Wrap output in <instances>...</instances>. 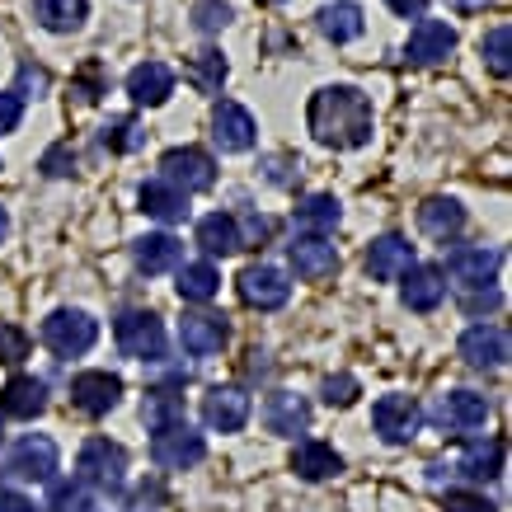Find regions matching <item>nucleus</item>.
<instances>
[{"instance_id":"1","label":"nucleus","mask_w":512,"mask_h":512,"mask_svg":"<svg viewBox=\"0 0 512 512\" xmlns=\"http://www.w3.org/2000/svg\"><path fill=\"white\" fill-rule=\"evenodd\" d=\"M306 123H311V137L329 151H357L372 141V99L353 85H325L311 94Z\"/></svg>"},{"instance_id":"2","label":"nucleus","mask_w":512,"mask_h":512,"mask_svg":"<svg viewBox=\"0 0 512 512\" xmlns=\"http://www.w3.org/2000/svg\"><path fill=\"white\" fill-rule=\"evenodd\" d=\"M76 475H80V484H90V489L118 494L127 480V451L118 447V442H109V437H90V442L80 447Z\"/></svg>"},{"instance_id":"3","label":"nucleus","mask_w":512,"mask_h":512,"mask_svg":"<svg viewBox=\"0 0 512 512\" xmlns=\"http://www.w3.org/2000/svg\"><path fill=\"white\" fill-rule=\"evenodd\" d=\"M113 339L132 362H165V325L151 311H123L113 325Z\"/></svg>"},{"instance_id":"4","label":"nucleus","mask_w":512,"mask_h":512,"mask_svg":"<svg viewBox=\"0 0 512 512\" xmlns=\"http://www.w3.org/2000/svg\"><path fill=\"white\" fill-rule=\"evenodd\" d=\"M160 179L179 193H207V188L217 184V160L198 151V146H174L160 156Z\"/></svg>"},{"instance_id":"5","label":"nucleus","mask_w":512,"mask_h":512,"mask_svg":"<svg viewBox=\"0 0 512 512\" xmlns=\"http://www.w3.org/2000/svg\"><path fill=\"white\" fill-rule=\"evenodd\" d=\"M419 423H423V409L414 395H381L372 409V428L390 447H409L419 437Z\"/></svg>"},{"instance_id":"6","label":"nucleus","mask_w":512,"mask_h":512,"mask_svg":"<svg viewBox=\"0 0 512 512\" xmlns=\"http://www.w3.org/2000/svg\"><path fill=\"white\" fill-rule=\"evenodd\" d=\"M94 339H99V325H94L85 311H52L43 320V343L57 357H80L90 353Z\"/></svg>"},{"instance_id":"7","label":"nucleus","mask_w":512,"mask_h":512,"mask_svg":"<svg viewBox=\"0 0 512 512\" xmlns=\"http://www.w3.org/2000/svg\"><path fill=\"white\" fill-rule=\"evenodd\" d=\"M202 456H207V442L188 423H170V428H160L151 437V461L160 470H188V466H198Z\"/></svg>"},{"instance_id":"8","label":"nucleus","mask_w":512,"mask_h":512,"mask_svg":"<svg viewBox=\"0 0 512 512\" xmlns=\"http://www.w3.org/2000/svg\"><path fill=\"white\" fill-rule=\"evenodd\" d=\"M235 287H240V301L254 306V311H278V306H287V296H292L287 273L273 264H249L245 273L235 278Z\"/></svg>"},{"instance_id":"9","label":"nucleus","mask_w":512,"mask_h":512,"mask_svg":"<svg viewBox=\"0 0 512 512\" xmlns=\"http://www.w3.org/2000/svg\"><path fill=\"white\" fill-rule=\"evenodd\" d=\"M433 419L442 433H475L489 423V400L475 390H447V395H437Z\"/></svg>"},{"instance_id":"10","label":"nucleus","mask_w":512,"mask_h":512,"mask_svg":"<svg viewBox=\"0 0 512 512\" xmlns=\"http://www.w3.org/2000/svg\"><path fill=\"white\" fill-rule=\"evenodd\" d=\"M447 273H451V282H461L466 292L494 287V278H498V249H489V245H456L447 254Z\"/></svg>"},{"instance_id":"11","label":"nucleus","mask_w":512,"mask_h":512,"mask_svg":"<svg viewBox=\"0 0 512 512\" xmlns=\"http://www.w3.org/2000/svg\"><path fill=\"white\" fill-rule=\"evenodd\" d=\"M118 400H123V381L113 372H80L71 381V404L90 419H104L109 409H118Z\"/></svg>"},{"instance_id":"12","label":"nucleus","mask_w":512,"mask_h":512,"mask_svg":"<svg viewBox=\"0 0 512 512\" xmlns=\"http://www.w3.org/2000/svg\"><path fill=\"white\" fill-rule=\"evenodd\" d=\"M10 475H19V480H52L57 475V442L43 433H29L19 437L15 447H10Z\"/></svg>"},{"instance_id":"13","label":"nucleus","mask_w":512,"mask_h":512,"mask_svg":"<svg viewBox=\"0 0 512 512\" xmlns=\"http://www.w3.org/2000/svg\"><path fill=\"white\" fill-rule=\"evenodd\" d=\"M202 423L212 433H240L249 423V395L240 386H217L202 395Z\"/></svg>"},{"instance_id":"14","label":"nucleus","mask_w":512,"mask_h":512,"mask_svg":"<svg viewBox=\"0 0 512 512\" xmlns=\"http://www.w3.org/2000/svg\"><path fill=\"white\" fill-rule=\"evenodd\" d=\"M254 137H259V127H254V118H249L245 104L221 99L217 113H212V141H217L226 156H240V151H249V146H254Z\"/></svg>"},{"instance_id":"15","label":"nucleus","mask_w":512,"mask_h":512,"mask_svg":"<svg viewBox=\"0 0 512 512\" xmlns=\"http://www.w3.org/2000/svg\"><path fill=\"white\" fill-rule=\"evenodd\" d=\"M451 47H456V29H451V24H442V19H419L414 33H409L404 57L414 66H437L451 57Z\"/></svg>"},{"instance_id":"16","label":"nucleus","mask_w":512,"mask_h":512,"mask_svg":"<svg viewBox=\"0 0 512 512\" xmlns=\"http://www.w3.org/2000/svg\"><path fill=\"white\" fill-rule=\"evenodd\" d=\"M461 357H466L470 367H480V372H494L508 362V329L498 325H470L461 334Z\"/></svg>"},{"instance_id":"17","label":"nucleus","mask_w":512,"mask_h":512,"mask_svg":"<svg viewBox=\"0 0 512 512\" xmlns=\"http://www.w3.org/2000/svg\"><path fill=\"white\" fill-rule=\"evenodd\" d=\"M287 259H292V273L306 282H320L339 268V249L325 245V235H301L287 245Z\"/></svg>"},{"instance_id":"18","label":"nucleus","mask_w":512,"mask_h":512,"mask_svg":"<svg viewBox=\"0 0 512 512\" xmlns=\"http://www.w3.org/2000/svg\"><path fill=\"white\" fill-rule=\"evenodd\" d=\"M226 339H231L226 315H184V320H179V343H184V353H193V357L221 353Z\"/></svg>"},{"instance_id":"19","label":"nucleus","mask_w":512,"mask_h":512,"mask_svg":"<svg viewBox=\"0 0 512 512\" xmlns=\"http://www.w3.org/2000/svg\"><path fill=\"white\" fill-rule=\"evenodd\" d=\"M414 268V245L404 240V235H381V240H372V249H367V273H372L376 282H395L404 278Z\"/></svg>"},{"instance_id":"20","label":"nucleus","mask_w":512,"mask_h":512,"mask_svg":"<svg viewBox=\"0 0 512 512\" xmlns=\"http://www.w3.org/2000/svg\"><path fill=\"white\" fill-rule=\"evenodd\" d=\"M47 409V386L38 381V376H10L5 381V390H0V414L5 419H38Z\"/></svg>"},{"instance_id":"21","label":"nucleus","mask_w":512,"mask_h":512,"mask_svg":"<svg viewBox=\"0 0 512 512\" xmlns=\"http://www.w3.org/2000/svg\"><path fill=\"white\" fill-rule=\"evenodd\" d=\"M127 94L146 104V109H160L165 99L174 94V71L165 62H141L127 71Z\"/></svg>"},{"instance_id":"22","label":"nucleus","mask_w":512,"mask_h":512,"mask_svg":"<svg viewBox=\"0 0 512 512\" xmlns=\"http://www.w3.org/2000/svg\"><path fill=\"white\" fill-rule=\"evenodd\" d=\"M179 259H184V245H179L170 231L141 235L137 245H132V264H137L146 278H156V273H170V268H179Z\"/></svg>"},{"instance_id":"23","label":"nucleus","mask_w":512,"mask_h":512,"mask_svg":"<svg viewBox=\"0 0 512 512\" xmlns=\"http://www.w3.org/2000/svg\"><path fill=\"white\" fill-rule=\"evenodd\" d=\"M137 202H141V212H146V217L165 221V226H179V221H188V212H193V207H188V193L170 188L165 179H151V184H141Z\"/></svg>"},{"instance_id":"24","label":"nucleus","mask_w":512,"mask_h":512,"mask_svg":"<svg viewBox=\"0 0 512 512\" xmlns=\"http://www.w3.org/2000/svg\"><path fill=\"white\" fill-rule=\"evenodd\" d=\"M264 419L273 433L282 437H296V433H306L311 428V404L301 400V395H292V390H273L264 404Z\"/></svg>"},{"instance_id":"25","label":"nucleus","mask_w":512,"mask_h":512,"mask_svg":"<svg viewBox=\"0 0 512 512\" xmlns=\"http://www.w3.org/2000/svg\"><path fill=\"white\" fill-rule=\"evenodd\" d=\"M400 296H404V306H409V311H437V306H442V296H447L442 268H433V264L409 268V273H404Z\"/></svg>"},{"instance_id":"26","label":"nucleus","mask_w":512,"mask_h":512,"mask_svg":"<svg viewBox=\"0 0 512 512\" xmlns=\"http://www.w3.org/2000/svg\"><path fill=\"white\" fill-rule=\"evenodd\" d=\"M461 226H466V207L456 198H428L419 207V231L433 240H451V235H461Z\"/></svg>"},{"instance_id":"27","label":"nucleus","mask_w":512,"mask_h":512,"mask_svg":"<svg viewBox=\"0 0 512 512\" xmlns=\"http://www.w3.org/2000/svg\"><path fill=\"white\" fill-rule=\"evenodd\" d=\"M292 470L301 475V480H311V484H320V480H334L343 470V456L329 442H301L296 447V456H292Z\"/></svg>"},{"instance_id":"28","label":"nucleus","mask_w":512,"mask_h":512,"mask_svg":"<svg viewBox=\"0 0 512 512\" xmlns=\"http://www.w3.org/2000/svg\"><path fill=\"white\" fill-rule=\"evenodd\" d=\"M456 475L466 480H498L503 475V442L498 437H484V442H470L456 461Z\"/></svg>"},{"instance_id":"29","label":"nucleus","mask_w":512,"mask_h":512,"mask_svg":"<svg viewBox=\"0 0 512 512\" xmlns=\"http://www.w3.org/2000/svg\"><path fill=\"white\" fill-rule=\"evenodd\" d=\"M339 221H343V207L334 193H311V198L296 202V226L301 231L329 235V231H339Z\"/></svg>"},{"instance_id":"30","label":"nucleus","mask_w":512,"mask_h":512,"mask_svg":"<svg viewBox=\"0 0 512 512\" xmlns=\"http://www.w3.org/2000/svg\"><path fill=\"white\" fill-rule=\"evenodd\" d=\"M198 245L212 254V259H226V254H235V249L245 245L240 240V221L231 217V212H212V217H202L198 221Z\"/></svg>"},{"instance_id":"31","label":"nucleus","mask_w":512,"mask_h":512,"mask_svg":"<svg viewBox=\"0 0 512 512\" xmlns=\"http://www.w3.org/2000/svg\"><path fill=\"white\" fill-rule=\"evenodd\" d=\"M33 15L47 33H76L90 15V0H33Z\"/></svg>"},{"instance_id":"32","label":"nucleus","mask_w":512,"mask_h":512,"mask_svg":"<svg viewBox=\"0 0 512 512\" xmlns=\"http://www.w3.org/2000/svg\"><path fill=\"white\" fill-rule=\"evenodd\" d=\"M315 19H320V33H325L329 43H353V38H362V29H367V24H362V10H357L353 0L325 5Z\"/></svg>"},{"instance_id":"33","label":"nucleus","mask_w":512,"mask_h":512,"mask_svg":"<svg viewBox=\"0 0 512 512\" xmlns=\"http://www.w3.org/2000/svg\"><path fill=\"white\" fill-rule=\"evenodd\" d=\"M141 419H146V428L151 433H160V428H170V423H184V395L170 386L160 390H146V404H141Z\"/></svg>"},{"instance_id":"34","label":"nucleus","mask_w":512,"mask_h":512,"mask_svg":"<svg viewBox=\"0 0 512 512\" xmlns=\"http://www.w3.org/2000/svg\"><path fill=\"white\" fill-rule=\"evenodd\" d=\"M226 76H231V66H226V57H221L217 47H202L198 57L188 62V85L202 94H221Z\"/></svg>"},{"instance_id":"35","label":"nucleus","mask_w":512,"mask_h":512,"mask_svg":"<svg viewBox=\"0 0 512 512\" xmlns=\"http://www.w3.org/2000/svg\"><path fill=\"white\" fill-rule=\"evenodd\" d=\"M174 292H179V301H212L221 292V273L212 264H184Z\"/></svg>"},{"instance_id":"36","label":"nucleus","mask_w":512,"mask_h":512,"mask_svg":"<svg viewBox=\"0 0 512 512\" xmlns=\"http://www.w3.org/2000/svg\"><path fill=\"white\" fill-rule=\"evenodd\" d=\"M480 57H484V66H489L498 80L508 76V71H512V29H508V24H494V29L484 33V38H480Z\"/></svg>"},{"instance_id":"37","label":"nucleus","mask_w":512,"mask_h":512,"mask_svg":"<svg viewBox=\"0 0 512 512\" xmlns=\"http://www.w3.org/2000/svg\"><path fill=\"white\" fill-rule=\"evenodd\" d=\"M99 141H104V151H113V156H132V151L146 146V132H141L132 118H113V123L99 132Z\"/></svg>"},{"instance_id":"38","label":"nucleus","mask_w":512,"mask_h":512,"mask_svg":"<svg viewBox=\"0 0 512 512\" xmlns=\"http://www.w3.org/2000/svg\"><path fill=\"white\" fill-rule=\"evenodd\" d=\"M231 19L235 15H231V5H226V0H198V5H193V29L198 33H221Z\"/></svg>"},{"instance_id":"39","label":"nucleus","mask_w":512,"mask_h":512,"mask_svg":"<svg viewBox=\"0 0 512 512\" xmlns=\"http://www.w3.org/2000/svg\"><path fill=\"white\" fill-rule=\"evenodd\" d=\"M29 357V334L19 325H0V367H19Z\"/></svg>"},{"instance_id":"40","label":"nucleus","mask_w":512,"mask_h":512,"mask_svg":"<svg viewBox=\"0 0 512 512\" xmlns=\"http://www.w3.org/2000/svg\"><path fill=\"white\" fill-rule=\"evenodd\" d=\"M52 512H90V494L85 484H52Z\"/></svg>"},{"instance_id":"41","label":"nucleus","mask_w":512,"mask_h":512,"mask_svg":"<svg viewBox=\"0 0 512 512\" xmlns=\"http://www.w3.org/2000/svg\"><path fill=\"white\" fill-rule=\"evenodd\" d=\"M38 170H43L47 179H66V174H76V151H71L66 141H57V146L43 156V165H38Z\"/></svg>"},{"instance_id":"42","label":"nucleus","mask_w":512,"mask_h":512,"mask_svg":"<svg viewBox=\"0 0 512 512\" xmlns=\"http://www.w3.org/2000/svg\"><path fill=\"white\" fill-rule=\"evenodd\" d=\"M357 400V376H329L325 381V404H339V409H348V404Z\"/></svg>"},{"instance_id":"43","label":"nucleus","mask_w":512,"mask_h":512,"mask_svg":"<svg viewBox=\"0 0 512 512\" xmlns=\"http://www.w3.org/2000/svg\"><path fill=\"white\" fill-rule=\"evenodd\" d=\"M442 508L447 512H494V503L484 494H466V489H451L447 498H442Z\"/></svg>"},{"instance_id":"44","label":"nucleus","mask_w":512,"mask_h":512,"mask_svg":"<svg viewBox=\"0 0 512 512\" xmlns=\"http://www.w3.org/2000/svg\"><path fill=\"white\" fill-rule=\"evenodd\" d=\"M19 118H24V99H19V94H0V137L15 132Z\"/></svg>"},{"instance_id":"45","label":"nucleus","mask_w":512,"mask_h":512,"mask_svg":"<svg viewBox=\"0 0 512 512\" xmlns=\"http://www.w3.org/2000/svg\"><path fill=\"white\" fill-rule=\"evenodd\" d=\"M390 10H395V15L400 19H419L423 10H428V0H386Z\"/></svg>"},{"instance_id":"46","label":"nucleus","mask_w":512,"mask_h":512,"mask_svg":"<svg viewBox=\"0 0 512 512\" xmlns=\"http://www.w3.org/2000/svg\"><path fill=\"white\" fill-rule=\"evenodd\" d=\"M0 512H38V503L24 494H0Z\"/></svg>"},{"instance_id":"47","label":"nucleus","mask_w":512,"mask_h":512,"mask_svg":"<svg viewBox=\"0 0 512 512\" xmlns=\"http://www.w3.org/2000/svg\"><path fill=\"white\" fill-rule=\"evenodd\" d=\"M498 306H503V296H498V292H489L484 301H480V296H466V311H470V315H480V311H498Z\"/></svg>"},{"instance_id":"48","label":"nucleus","mask_w":512,"mask_h":512,"mask_svg":"<svg viewBox=\"0 0 512 512\" xmlns=\"http://www.w3.org/2000/svg\"><path fill=\"white\" fill-rule=\"evenodd\" d=\"M19 85H33V90H47V76L33 71V66H19Z\"/></svg>"},{"instance_id":"49","label":"nucleus","mask_w":512,"mask_h":512,"mask_svg":"<svg viewBox=\"0 0 512 512\" xmlns=\"http://www.w3.org/2000/svg\"><path fill=\"white\" fill-rule=\"evenodd\" d=\"M451 5H456V10H484L489 0H451Z\"/></svg>"},{"instance_id":"50","label":"nucleus","mask_w":512,"mask_h":512,"mask_svg":"<svg viewBox=\"0 0 512 512\" xmlns=\"http://www.w3.org/2000/svg\"><path fill=\"white\" fill-rule=\"evenodd\" d=\"M5 235H10V212L0 207V240H5Z\"/></svg>"},{"instance_id":"51","label":"nucleus","mask_w":512,"mask_h":512,"mask_svg":"<svg viewBox=\"0 0 512 512\" xmlns=\"http://www.w3.org/2000/svg\"><path fill=\"white\" fill-rule=\"evenodd\" d=\"M264 5H282V0H264Z\"/></svg>"}]
</instances>
